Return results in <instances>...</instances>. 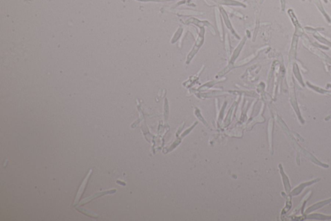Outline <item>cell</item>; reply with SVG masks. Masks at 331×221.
<instances>
[{"label":"cell","mask_w":331,"mask_h":221,"mask_svg":"<svg viewBox=\"0 0 331 221\" xmlns=\"http://www.w3.org/2000/svg\"><path fill=\"white\" fill-rule=\"evenodd\" d=\"M91 173V170L90 171L89 174H87V177L85 178L84 181L83 182V183H82V186H81L80 188L79 189V190H78V191L77 195V197H76V200H75V206L77 203H78V201H79L80 198H81V197H82V194H83V193H84V190H85V188H86V184H87V181H88V178H89V176H90Z\"/></svg>","instance_id":"cell-1"},{"label":"cell","mask_w":331,"mask_h":221,"mask_svg":"<svg viewBox=\"0 0 331 221\" xmlns=\"http://www.w3.org/2000/svg\"><path fill=\"white\" fill-rule=\"evenodd\" d=\"M116 191V190L115 189V190H111V191H105V192L100 193H99V194H98V193H96V194H95L93 197H89V198H87L84 199V200L82 201V202L81 203V205L87 203V202H88L92 200V199H93V198H97V197H98L99 196H102V195H103L107 194V193H115V192H113V191Z\"/></svg>","instance_id":"cell-2"}]
</instances>
